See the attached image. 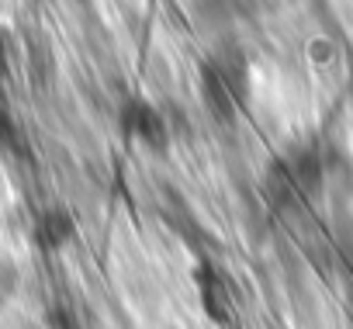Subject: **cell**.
<instances>
[{"mask_svg":"<svg viewBox=\"0 0 353 329\" xmlns=\"http://www.w3.org/2000/svg\"><path fill=\"white\" fill-rule=\"evenodd\" d=\"M4 132H8V114L0 111V135H4Z\"/></svg>","mask_w":353,"mask_h":329,"instance_id":"obj_1","label":"cell"}]
</instances>
